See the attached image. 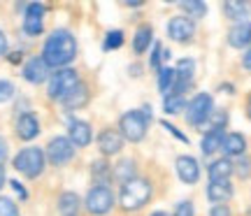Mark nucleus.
<instances>
[{
    "instance_id": "obj_1",
    "label": "nucleus",
    "mask_w": 251,
    "mask_h": 216,
    "mask_svg": "<svg viewBox=\"0 0 251 216\" xmlns=\"http://www.w3.org/2000/svg\"><path fill=\"white\" fill-rule=\"evenodd\" d=\"M75 56H77V40L70 30H54L47 37L45 49H42V61L49 68L63 70L68 63L75 61Z\"/></svg>"
},
{
    "instance_id": "obj_2",
    "label": "nucleus",
    "mask_w": 251,
    "mask_h": 216,
    "mask_svg": "<svg viewBox=\"0 0 251 216\" xmlns=\"http://www.w3.org/2000/svg\"><path fill=\"white\" fill-rule=\"evenodd\" d=\"M149 200H151V181L142 179V177H135L128 184H124L121 193H119V202H121V207L126 212L142 209Z\"/></svg>"
},
{
    "instance_id": "obj_3",
    "label": "nucleus",
    "mask_w": 251,
    "mask_h": 216,
    "mask_svg": "<svg viewBox=\"0 0 251 216\" xmlns=\"http://www.w3.org/2000/svg\"><path fill=\"white\" fill-rule=\"evenodd\" d=\"M149 119H151V112L149 107L142 109H130L126 112L124 117L119 119V133L121 137H126L128 142H140L147 135V128H149Z\"/></svg>"
},
{
    "instance_id": "obj_4",
    "label": "nucleus",
    "mask_w": 251,
    "mask_h": 216,
    "mask_svg": "<svg viewBox=\"0 0 251 216\" xmlns=\"http://www.w3.org/2000/svg\"><path fill=\"white\" fill-rule=\"evenodd\" d=\"M45 163H47V156H45V151H42L40 146H28V149H24V151L17 153V158H14V168H17L24 177L35 179V177L42 174Z\"/></svg>"
},
{
    "instance_id": "obj_5",
    "label": "nucleus",
    "mask_w": 251,
    "mask_h": 216,
    "mask_svg": "<svg viewBox=\"0 0 251 216\" xmlns=\"http://www.w3.org/2000/svg\"><path fill=\"white\" fill-rule=\"evenodd\" d=\"M77 84H79V74L72 70V68H63V70L54 72L49 77V98L63 100Z\"/></svg>"
},
{
    "instance_id": "obj_6",
    "label": "nucleus",
    "mask_w": 251,
    "mask_h": 216,
    "mask_svg": "<svg viewBox=\"0 0 251 216\" xmlns=\"http://www.w3.org/2000/svg\"><path fill=\"white\" fill-rule=\"evenodd\" d=\"M214 112V102L209 93H198L196 98L186 105V121L191 126H202Z\"/></svg>"
},
{
    "instance_id": "obj_7",
    "label": "nucleus",
    "mask_w": 251,
    "mask_h": 216,
    "mask_svg": "<svg viewBox=\"0 0 251 216\" xmlns=\"http://www.w3.org/2000/svg\"><path fill=\"white\" fill-rule=\"evenodd\" d=\"M114 207V195L107 186H93L86 195V209L96 216H105Z\"/></svg>"
},
{
    "instance_id": "obj_8",
    "label": "nucleus",
    "mask_w": 251,
    "mask_h": 216,
    "mask_svg": "<svg viewBox=\"0 0 251 216\" xmlns=\"http://www.w3.org/2000/svg\"><path fill=\"white\" fill-rule=\"evenodd\" d=\"M47 158L51 165H65V163L72 161V156H75V144L68 140V137H54L49 146H47Z\"/></svg>"
},
{
    "instance_id": "obj_9",
    "label": "nucleus",
    "mask_w": 251,
    "mask_h": 216,
    "mask_svg": "<svg viewBox=\"0 0 251 216\" xmlns=\"http://www.w3.org/2000/svg\"><path fill=\"white\" fill-rule=\"evenodd\" d=\"M45 12L47 7L42 2H30L26 7V17H24V30L28 35H40L45 28Z\"/></svg>"
},
{
    "instance_id": "obj_10",
    "label": "nucleus",
    "mask_w": 251,
    "mask_h": 216,
    "mask_svg": "<svg viewBox=\"0 0 251 216\" xmlns=\"http://www.w3.org/2000/svg\"><path fill=\"white\" fill-rule=\"evenodd\" d=\"M168 33L175 42H188L196 33V21L188 17H175L168 24Z\"/></svg>"
},
{
    "instance_id": "obj_11",
    "label": "nucleus",
    "mask_w": 251,
    "mask_h": 216,
    "mask_svg": "<svg viewBox=\"0 0 251 216\" xmlns=\"http://www.w3.org/2000/svg\"><path fill=\"white\" fill-rule=\"evenodd\" d=\"M121 146H124V137L114 128H105L98 135V149L102 151V156H114L121 151Z\"/></svg>"
},
{
    "instance_id": "obj_12",
    "label": "nucleus",
    "mask_w": 251,
    "mask_h": 216,
    "mask_svg": "<svg viewBox=\"0 0 251 216\" xmlns=\"http://www.w3.org/2000/svg\"><path fill=\"white\" fill-rule=\"evenodd\" d=\"M49 77V65L42 61V56H33L26 65H24V79L30 84H42Z\"/></svg>"
},
{
    "instance_id": "obj_13",
    "label": "nucleus",
    "mask_w": 251,
    "mask_h": 216,
    "mask_svg": "<svg viewBox=\"0 0 251 216\" xmlns=\"http://www.w3.org/2000/svg\"><path fill=\"white\" fill-rule=\"evenodd\" d=\"M175 165H177V177H179L184 184H196V181L200 179V165H198L196 158L179 156Z\"/></svg>"
},
{
    "instance_id": "obj_14",
    "label": "nucleus",
    "mask_w": 251,
    "mask_h": 216,
    "mask_svg": "<svg viewBox=\"0 0 251 216\" xmlns=\"http://www.w3.org/2000/svg\"><path fill=\"white\" fill-rule=\"evenodd\" d=\"M17 135L19 140L24 142H30L40 135V121H37L35 114H21L17 121Z\"/></svg>"
},
{
    "instance_id": "obj_15",
    "label": "nucleus",
    "mask_w": 251,
    "mask_h": 216,
    "mask_svg": "<svg viewBox=\"0 0 251 216\" xmlns=\"http://www.w3.org/2000/svg\"><path fill=\"white\" fill-rule=\"evenodd\" d=\"M228 45L235 49H242V47L251 45V21H242V24H235L228 33Z\"/></svg>"
},
{
    "instance_id": "obj_16",
    "label": "nucleus",
    "mask_w": 251,
    "mask_h": 216,
    "mask_svg": "<svg viewBox=\"0 0 251 216\" xmlns=\"http://www.w3.org/2000/svg\"><path fill=\"white\" fill-rule=\"evenodd\" d=\"M68 140H70L75 146H89L91 140H93V133H91V126L86 121H72L70 130H68Z\"/></svg>"
},
{
    "instance_id": "obj_17",
    "label": "nucleus",
    "mask_w": 251,
    "mask_h": 216,
    "mask_svg": "<svg viewBox=\"0 0 251 216\" xmlns=\"http://www.w3.org/2000/svg\"><path fill=\"white\" fill-rule=\"evenodd\" d=\"M233 195V186H230V181H209V186H207V198L216 202V205H224L226 200H230Z\"/></svg>"
},
{
    "instance_id": "obj_18",
    "label": "nucleus",
    "mask_w": 251,
    "mask_h": 216,
    "mask_svg": "<svg viewBox=\"0 0 251 216\" xmlns=\"http://www.w3.org/2000/svg\"><path fill=\"white\" fill-rule=\"evenodd\" d=\"M86 102H89V89H86L84 84H77V86L61 100V105L68 109H79V107H84Z\"/></svg>"
},
{
    "instance_id": "obj_19",
    "label": "nucleus",
    "mask_w": 251,
    "mask_h": 216,
    "mask_svg": "<svg viewBox=\"0 0 251 216\" xmlns=\"http://www.w3.org/2000/svg\"><path fill=\"white\" fill-rule=\"evenodd\" d=\"M224 12L228 19H233L237 24H242L244 19L251 14V5L249 2H242V0H226L224 2Z\"/></svg>"
},
{
    "instance_id": "obj_20",
    "label": "nucleus",
    "mask_w": 251,
    "mask_h": 216,
    "mask_svg": "<svg viewBox=\"0 0 251 216\" xmlns=\"http://www.w3.org/2000/svg\"><path fill=\"white\" fill-rule=\"evenodd\" d=\"M79 207H81V200L77 193H72V191L61 193V198H58V212H61V216H79Z\"/></svg>"
},
{
    "instance_id": "obj_21",
    "label": "nucleus",
    "mask_w": 251,
    "mask_h": 216,
    "mask_svg": "<svg viewBox=\"0 0 251 216\" xmlns=\"http://www.w3.org/2000/svg\"><path fill=\"white\" fill-rule=\"evenodd\" d=\"M244 149H247V140L240 133H230V135L224 137V144H221V151L226 156H244Z\"/></svg>"
},
{
    "instance_id": "obj_22",
    "label": "nucleus",
    "mask_w": 251,
    "mask_h": 216,
    "mask_svg": "<svg viewBox=\"0 0 251 216\" xmlns=\"http://www.w3.org/2000/svg\"><path fill=\"white\" fill-rule=\"evenodd\" d=\"M209 181H228L230 174H233V163L228 158H219L209 165Z\"/></svg>"
},
{
    "instance_id": "obj_23",
    "label": "nucleus",
    "mask_w": 251,
    "mask_h": 216,
    "mask_svg": "<svg viewBox=\"0 0 251 216\" xmlns=\"http://www.w3.org/2000/svg\"><path fill=\"white\" fill-rule=\"evenodd\" d=\"M91 177H93V184L96 186H107L109 179H112V168H109L107 161H96L91 165Z\"/></svg>"
},
{
    "instance_id": "obj_24",
    "label": "nucleus",
    "mask_w": 251,
    "mask_h": 216,
    "mask_svg": "<svg viewBox=\"0 0 251 216\" xmlns=\"http://www.w3.org/2000/svg\"><path fill=\"white\" fill-rule=\"evenodd\" d=\"M224 130H207L205 137H202V153L205 156H212L214 151H219L221 149V144H224Z\"/></svg>"
},
{
    "instance_id": "obj_25",
    "label": "nucleus",
    "mask_w": 251,
    "mask_h": 216,
    "mask_svg": "<svg viewBox=\"0 0 251 216\" xmlns=\"http://www.w3.org/2000/svg\"><path fill=\"white\" fill-rule=\"evenodd\" d=\"M151 40H153V30H151V28H149V26L137 28V33H135V37H133L135 54H144V51L149 49V45H151Z\"/></svg>"
},
{
    "instance_id": "obj_26",
    "label": "nucleus",
    "mask_w": 251,
    "mask_h": 216,
    "mask_svg": "<svg viewBox=\"0 0 251 216\" xmlns=\"http://www.w3.org/2000/svg\"><path fill=\"white\" fill-rule=\"evenodd\" d=\"M114 179H117L121 186L128 184L130 179H135V161H130V158L119 161V165L114 168Z\"/></svg>"
},
{
    "instance_id": "obj_27",
    "label": "nucleus",
    "mask_w": 251,
    "mask_h": 216,
    "mask_svg": "<svg viewBox=\"0 0 251 216\" xmlns=\"http://www.w3.org/2000/svg\"><path fill=\"white\" fill-rule=\"evenodd\" d=\"M179 7L188 14V19H202L207 14V5L202 0H181Z\"/></svg>"
},
{
    "instance_id": "obj_28",
    "label": "nucleus",
    "mask_w": 251,
    "mask_h": 216,
    "mask_svg": "<svg viewBox=\"0 0 251 216\" xmlns=\"http://www.w3.org/2000/svg\"><path fill=\"white\" fill-rule=\"evenodd\" d=\"M163 109H165L168 114H179L181 109H184V96H177V93L165 96V98H163Z\"/></svg>"
},
{
    "instance_id": "obj_29",
    "label": "nucleus",
    "mask_w": 251,
    "mask_h": 216,
    "mask_svg": "<svg viewBox=\"0 0 251 216\" xmlns=\"http://www.w3.org/2000/svg\"><path fill=\"white\" fill-rule=\"evenodd\" d=\"M172 86H175V70H170V68H161V72H158V89H161V93H170Z\"/></svg>"
},
{
    "instance_id": "obj_30",
    "label": "nucleus",
    "mask_w": 251,
    "mask_h": 216,
    "mask_svg": "<svg viewBox=\"0 0 251 216\" xmlns=\"http://www.w3.org/2000/svg\"><path fill=\"white\" fill-rule=\"evenodd\" d=\"M121 45H124V33H121V30H109L107 35H105L102 49H105V51H114V49H119Z\"/></svg>"
},
{
    "instance_id": "obj_31",
    "label": "nucleus",
    "mask_w": 251,
    "mask_h": 216,
    "mask_svg": "<svg viewBox=\"0 0 251 216\" xmlns=\"http://www.w3.org/2000/svg\"><path fill=\"white\" fill-rule=\"evenodd\" d=\"M233 172L240 177V179H247L251 174V161L249 158H244V156H240V161L233 165Z\"/></svg>"
},
{
    "instance_id": "obj_32",
    "label": "nucleus",
    "mask_w": 251,
    "mask_h": 216,
    "mask_svg": "<svg viewBox=\"0 0 251 216\" xmlns=\"http://www.w3.org/2000/svg\"><path fill=\"white\" fill-rule=\"evenodd\" d=\"M168 49H165V47L161 45V42H158V45L153 47V54H151V68H156V70H158V68H161V63L163 61H165V58H168Z\"/></svg>"
},
{
    "instance_id": "obj_33",
    "label": "nucleus",
    "mask_w": 251,
    "mask_h": 216,
    "mask_svg": "<svg viewBox=\"0 0 251 216\" xmlns=\"http://www.w3.org/2000/svg\"><path fill=\"white\" fill-rule=\"evenodd\" d=\"M0 216H19L17 202L12 198H0Z\"/></svg>"
},
{
    "instance_id": "obj_34",
    "label": "nucleus",
    "mask_w": 251,
    "mask_h": 216,
    "mask_svg": "<svg viewBox=\"0 0 251 216\" xmlns=\"http://www.w3.org/2000/svg\"><path fill=\"white\" fill-rule=\"evenodd\" d=\"M14 98V84L7 79H0V102H7Z\"/></svg>"
},
{
    "instance_id": "obj_35",
    "label": "nucleus",
    "mask_w": 251,
    "mask_h": 216,
    "mask_svg": "<svg viewBox=\"0 0 251 216\" xmlns=\"http://www.w3.org/2000/svg\"><path fill=\"white\" fill-rule=\"evenodd\" d=\"M212 128L214 130H224L226 123H228V114H226L224 109H219V112H212Z\"/></svg>"
},
{
    "instance_id": "obj_36",
    "label": "nucleus",
    "mask_w": 251,
    "mask_h": 216,
    "mask_svg": "<svg viewBox=\"0 0 251 216\" xmlns=\"http://www.w3.org/2000/svg\"><path fill=\"white\" fill-rule=\"evenodd\" d=\"M175 216H193V205L188 200H181L175 207Z\"/></svg>"
},
{
    "instance_id": "obj_37",
    "label": "nucleus",
    "mask_w": 251,
    "mask_h": 216,
    "mask_svg": "<svg viewBox=\"0 0 251 216\" xmlns=\"http://www.w3.org/2000/svg\"><path fill=\"white\" fill-rule=\"evenodd\" d=\"M7 156H9V146L5 142V137H0V172H2V165L7 163Z\"/></svg>"
},
{
    "instance_id": "obj_38",
    "label": "nucleus",
    "mask_w": 251,
    "mask_h": 216,
    "mask_svg": "<svg viewBox=\"0 0 251 216\" xmlns=\"http://www.w3.org/2000/svg\"><path fill=\"white\" fill-rule=\"evenodd\" d=\"M163 128H165V130H170L172 137H177V140H181V142H188V137L184 135V133H179V130H177V128L172 126V123H168V121H163Z\"/></svg>"
},
{
    "instance_id": "obj_39",
    "label": "nucleus",
    "mask_w": 251,
    "mask_h": 216,
    "mask_svg": "<svg viewBox=\"0 0 251 216\" xmlns=\"http://www.w3.org/2000/svg\"><path fill=\"white\" fill-rule=\"evenodd\" d=\"M209 216H230V209L226 207V205H214V207L209 209Z\"/></svg>"
},
{
    "instance_id": "obj_40",
    "label": "nucleus",
    "mask_w": 251,
    "mask_h": 216,
    "mask_svg": "<svg viewBox=\"0 0 251 216\" xmlns=\"http://www.w3.org/2000/svg\"><path fill=\"white\" fill-rule=\"evenodd\" d=\"M5 51H7V35L0 30V56L5 54Z\"/></svg>"
},
{
    "instance_id": "obj_41",
    "label": "nucleus",
    "mask_w": 251,
    "mask_h": 216,
    "mask_svg": "<svg viewBox=\"0 0 251 216\" xmlns=\"http://www.w3.org/2000/svg\"><path fill=\"white\" fill-rule=\"evenodd\" d=\"M242 65L247 70H251V45H249V49H247V54L242 56Z\"/></svg>"
},
{
    "instance_id": "obj_42",
    "label": "nucleus",
    "mask_w": 251,
    "mask_h": 216,
    "mask_svg": "<svg viewBox=\"0 0 251 216\" xmlns=\"http://www.w3.org/2000/svg\"><path fill=\"white\" fill-rule=\"evenodd\" d=\"M12 189L17 191L19 195H21V198H26L28 193H26V189H24V186H21V184H19V181H12Z\"/></svg>"
},
{
    "instance_id": "obj_43",
    "label": "nucleus",
    "mask_w": 251,
    "mask_h": 216,
    "mask_svg": "<svg viewBox=\"0 0 251 216\" xmlns=\"http://www.w3.org/2000/svg\"><path fill=\"white\" fill-rule=\"evenodd\" d=\"M2 184H5V174L0 172V189H2Z\"/></svg>"
},
{
    "instance_id": "obj_44",
    "label": "nucleus",
    "mask_w": 251,
    "mask_h": 216,
    "mask_svg": "<svg viewBox=\"0 0 251 216\" xmlns=\"http://www.w3.org/2000/svg\"><path fill=\"white\" fill-rule=\"evenodd\" d=\"M247 114H249V119H251V98H249V105H247Z\"/></svg>"
},
{
    "instance_id": "obj_45",
    "label": "nucleus",
    "mask_w": 251,
    "mask_h": 216,
    "mask_svg": "<svg viewBox=\"0 0 251 216\" xmlns=\"http://www.w3.org/2000/svg\"><path fill=\"white\" fill-rule=\"evenodd\" d=\"M151 216H168L165 212H156V214H151Z\"/></svg>"
}]
</instances>
